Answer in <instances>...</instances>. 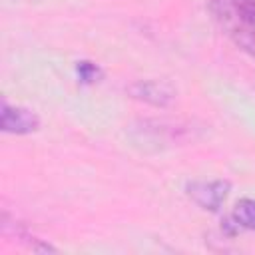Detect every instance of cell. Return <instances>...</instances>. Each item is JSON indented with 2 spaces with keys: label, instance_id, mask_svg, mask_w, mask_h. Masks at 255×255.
Instances as JSON below:
<instances>
[{
  "label": "cell",
  "instance_id": "cell-1",
  "mask_svg": "<svg viewBox=\"0 0 255 255\" xmlns=\"http://www.w3.org/2000/svg\"><path fill=\"white\" fill-rule=\"evenodd\" d=\"M207 10L217 28L255 60V0H209Z\"/></svg>",
  "mask_w": 255,
  "mask_h": 255
},
{
  "label": "cell",
  "instance_id": "cell-2",
  "mask_svg": "<svg viewBox=\"0 0 255 255\" xmlns=\"http://www.w3.org/2000/svg\"><path fill=\"white\" fill-rule=\"evenodd\" d=\"M231 183L227 179H193L185 183V195L203 211L217 213L227 201Z\"/></svg>",
  "mask_w": 255,
  "mask_h": 255
},
{
  "label": "cell",
  "instance_id": "cell-3",
  "mask_svg": "<svg viewBox=\"0 0 255 255\" xmlns=\"http://www.w3.org/2000/svg\"><path fill=\"white\" fill-rule=\"evenodd\" d=\"M128 94L133 100L149 104L153 108H167L175 100V88L167 80H135L128 86Z\"/></svg>",
  "mask_w": 255,
  "mask_h": 255
},
{
  "label": "cell",
  "instance_id": "cell-4",
  "mask_svg": "<svg viewBox=\"0 0 255 255\" xmlns=\"http://www.w3.org/2000/svg\"><path fill=\"white\" fill-rule=\"evenodd\" d=\"M0 128L6 133L26 135L40 128V118L34 110L24 106H12L8 100H2V112H0Z\"/></svg>",
  "mask_w": 255,
  "mask_h": 255
},
{
  "label": "cell",
  "instance_id": "cell-5",
  "mask_svg": "<svg viewBox=\"0 0 255 255\" xmlns=\"http://www.w3.org/2000/svg\"><path fill=\"white\" fill-rule=\"evenodd\" d=\"M221 229L225 235L235 237L241 231H253L255 233V199L251 197H241L231 213L223 219Z\"/></svg>",
  "mask_w": 255,
  "mask_h": 255
},
{
  "label": "cell",
  "instance_id": "cell-6",
  "mask_svg": "<svg viewBox=\"0 0 255 255\" xmlns=\"http://www.w3.org/2000/svg\"><path fill=\"white\" fill-rule=\"evenodd\" d=\"M74 72H76L78 82L84 84V86H92V84H96V82H100V80L104 78V70H102L98 64L90 62V60H80V62H76Z\"/></svg>",
  "mask_w": 255,
  "mask_h": 255
}]
</instances>
